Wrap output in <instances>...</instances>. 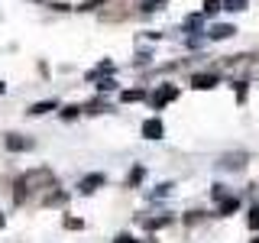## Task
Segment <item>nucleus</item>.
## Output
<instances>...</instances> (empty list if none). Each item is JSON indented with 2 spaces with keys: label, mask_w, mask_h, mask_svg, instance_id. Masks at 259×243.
<instances>
[{
  "label": "nucleus",
  "mask_w": 259,
  "mask_h": 243,
  "mask_svg": "<svg viewBox=\"0 0 259 243\" xmlns=\"http://www.w3.org/2000/svg\"><path fill=\"white\" fill-rule=\"evenodd\" d=\"M39 182H52V172H46V169H39V172H29V175H23V178H16V201H23L26 194L36 191V185Z\"/></svg>",
  "instance_id": "nucleus-1"
},
{
  "label": "nucleus",
  "mask_w": 259,
  "mask_h": 243,
  "mask_svg": "<svg viewBox=\"0 0 259 243\" xmlns=\"http://www.w3.org/2000/svg\"><path fill=\"white\" fill-rule=\"evenodd\" d=\"M175 97H178V88H175V85H162L159 91H152V94H149V104H152L156 110H162L168 101H175Z\"/></svg>",
  "instance_id": "nucleus-2"
},
{
  "label": "nucleus",
  "mask_w": 259,
  "mask_h": 243,
  "mask_svg": "<svg viewBox=\"0 0 259 243\" xmlns=\"http://www.w3.org/2000/svg\"><path fill=\"white\" fill-rule=\"evenodd\" d=\"M101 185H107V175H104V172H91V175H84V178L78 182V191H81V194H94Z\"/></svg>",
  "instance_id": "nucleus-3"
},
{
  "label": "nucleus",
  "mask_w": 259,
  "mask_h": 243,
  "mask_svg": "<svg viewBox=\"0 0 259 243\" xmlns=\"http://www.w3.org/2000/svg\"><path fill=\"white\" fill-rule=\"evenodd\" d=\"M162 133H165V127H162L159 117H149L143 124V136H146V140H162Z\"/></svg>",
  "instance_id": "nucleus-4"
},
{
  "label": "nucleus",
  "mask_w": 259,
  "mask_h": 243,
  "mask_svg": "<svg viewBox=\"0 0 259 243\" xmlns=\"http://www.w3.org/2000/svg\"><path fill=\"white\" fill-rule=\"evenodd\" d=\"M185 32H194V36H207V29H204V13L188 16V20H185Z\"/></svg>",
  "instance_id": "nucleus-5"
},
{
  "label": "nucleus",
  "mask_w": 259,
  "mask_h": 243,
  "mask_svg": "<svg viewBox=\"0 0 259 243\" xmlns=\"http://www.w3.org/2000/svg\"><path fill=\"white\" fill-rule=\"evenodd\" d=\"M217 85V75L214 71H204V75H194L191 78V88H198V91H207V88Z\"/></svg>",
  "instance_id": "nucleus-6"
},
{
  "label": "nucleus",
  "mask_w": 259,
  "mask_h": 243,
  "mask_svg": "<svg viewBox=\"0 0 259 243\" xmlns=\"http://www.w3.org/2000/svg\"><path fill=\"white\" fill-rule=\"evenodd\" d=\"M7 149H10V152H23V149H32V140H26V136H16V133H10V136H7Z\"/></svg>",
  "instance_id": "nucleus-7"
},
{
  "label": "nucleus",
  "mask_w": 259,
  "mask_h": 243,
  "mask_svg": "<svg viewBox=\"0 0 259 243\" xmlns=\"http://www.w3.org/2000/svg\"><path fill=\"white\" fill-rule=\"evenodd\" d=\"M49 110H59V101H55V97H52V101H39V104L29 107L32 117H42V113H49Z\"/></svg>",
  "instance_id": "nucleus-8"
},
{
  "label": "nucleus",
  "mask_w": 259,
  "mask_h": 243,
  "mask_svg": "<svg viewBox=\"0 0 259 243\" xmlns=\"http://www.w3.org/2000/svg\"><path fill=\"white\" fill-rule=\"evenodd\" d=\"M233 32H237L233 26H227V23H217V26L210 29V39H214V43H224V39H230Z\"/></svg>",
  "instance_id": "nucleus-9"
},
{
  "label": "nucleus",
  "mask_w": 259,
  "mask_h": 243,
  "mask_svg": "<svg viewBox=\"0 0 259 243\" xmlns=\"http://www.w3.org/2000/svg\"><path fill=\"white\" fill-rule=\"evenodd\" d=\"M217 211H221V214H233V211H240V198H237V194H224Z\"/></svg>",
  "instance_id": "nucleus-10"
},
{
  "label": "nucleus",
  "mask_w": 259,
  "mask_h": 243,
  "mask_svg": "<svg viewBox=\"0 0 259 243\" xmlns=\"http://www.w3.org/2000/svg\"><path fill=\"white\" fill-rule=\"evenodd\" d=\"M143 97H146V91L133 88V91H123V94H120V101H123V104H133V101H143Z\"/></svg>",
  "instance_id": "nucleus-11"
},
{
  "label": "nucleus",
  "mask_w": 259,
  "mask_h": 243,
  "mask_svg": "<svg viewBox=\"0 0 259 243\" xmlns=\"http://www.w3.org/2000/svg\"><path fill=\"white\" fill-rule=\"evenodd\" d=\"M246 4H249V0H224V10L240 13V10H246Z\"/></svg>",
  "instance_id": "nucleus-12"
},
{
  "label": "nucleus",
  "mask_w": 259,
  "mask_h": 243,
  "mask_svg": "<svg viewBox=\"0 0 259 243\" xmlns=\"http://www.w3.org/2000/svg\"><path fill=\"white\" fill-rule=\"evenodd\" d=\"M162 7H165V0H143L140 10L143 13H156V10H162Z\"/></svg>",
  "instance_id": "nucleus-13"
},
{
  "label": "nucleus",
  "mask_w": 259,
  "mask_h": 243,
  "mask_svg": "<svg viewBox=\"0 0 259 243\" xmlns=\"http://www.w3.org/2000/svg\"><path fill=\"white\" fill-rule=\"evenodd\" d=\"M243 162H246L243 156H224L221 166H224V169H243Z\"/></svg>",
  "instance_id": "nucleus-14"
},
{
  "label": "nucleus",
  "mask_w": 259,
  "mask_h": 243,
  "mask_svg": "<svg viewBox=\"0 0 259 243\" xmlns=\"http://www.w3.org/2000/svg\"><path fill=\"white\" fill-rule=\"evenodd\" d=\"M217 10H224V4H217V0H204V16H217Z\"/></svg>",
  "instance_id": "nucleus-15"
},
{
  "label": "nucleus",
  "mask_w": 259,
  "mask_h": 243,
  "mask_svg": "<svg viewBox=\"0 0 259 243\" xmlns=\"http://www.w3.org/2000/svg\"><path fill=\"white\" fill-rule=\"evenodd\" d=\"M113 88H117V81H113L110 75H107V78L101 75V85H97V91H113Z\"/></svg>",
  "instance_id": "nucleus-16"
},
{
  "label": "nucleus",
  "mask_w": 259,
  "mask_h": 243,
  "mask_svg": "<svg viewBox=\"0 0 259 243\" xmlns=\"http://www.w3.org/2000/svg\"><path fill=\"white\" fill-rule=\"evenodd\" d=\"M140 182H143V169L136 166V169H133V175L126 178V185H140Z\"/></svg>",
  "instance_id": "nucleus-17"
},
{
  "label": "nucleus",
  "mask_w": 259,
  "mask_h": 243,
  "mask_svg": "<svg viewBox=\"0 0 259 243\" xmlns=\"http://www.w3.org/2000/svg\"><path fill=\"white\" fill-rule=\"evenodd\" d=\"M249 227H253V230H259V208L249 211Z\"/></svg>",
  "instance_id": "nucleus-18"
},
{
  "label": "nucleus",
  "mask_w": 259,
  "mask_h": 243,
  "mask_svg": "<svg viewBox=\"0 0 259 243\" xmlns=\"http://www.w3.org/2000/svg\"><path fill=\"white\" fill-rule=\"evenodd\" d=\"M78 117V107H65L62 110V120H75Z\"/></svg>",
  "instance_id": "nucleus-19"
},
{
  "label": "nucleus",
  "mask_w": 259,
  "mask_h": 243,
  "mask_svg": "<svg viewBox=\"0 0 259 243\" xmlns=\"http://www.w3.org/2000/svg\"><path fill=\"white\" fill-rule=\"evenodd\" d=\"M168 188H172V185H159V188L152 191V198H162V194H168Z\"/></svg>",
  "instance_id": "nucleus-20"
},
{
  "label": "nucleus",
  "mask_w": 259,
  "mask_h": 243,
  "mask_svg": "<svg viewBox=\"0 0 259 243\" xmlns=\"http://www.w3.org/2000/svg\"><path fill=\"white\" fill-rule=\"evenodd\" d=\"M113 243H136V240H133V237H130V233H120V237H117V240H113Z\"/></svg>",
  "instance_id": "nucleus-21"
},
{
  "label": "nucleus",
  "mask_w": 259,
  "mask_h": 243,
  "mask_svg": "<svg viewBox=\"0 0 259 243\" xmlns=\"http://www.w3.org/2000/svg\"><path fill=\"white\" fill-rule=\"evenodd\" d=\"M4 91H7V85H4V81H0V94H4Z\"/></svg>",
  "instance_id": "nucleus-22"
},
{
  "label": "nucleus",
  "mask_w": 259,
  "mask_h": 243,
  "mask_svg": "<svg viewBox=\"0 0 259 243\" xmlns=\"http://www.w3.org/2000/svg\"><path fill=\"white\" fill-rule=\"evenodd\" d=\"M0 227H4V214H0Z\"/></svg>",
  "instance_id": "nucleus-23"
},
{
  "label": "nucleus",
  "mask_w": 259,
  "mask_h": 243,
  "mask_svg": "<svg viewBox=\"0 0 259 243\" xmlns=\"http://www.w3.org/2000/svg\"><path fill=\"white\" fill-rule=\"evenodd\" d=\"M253 243H259V237H256V240H253Z\"/></svg>",
  "instance_id": "nucleus-24"
}]
</instances>
